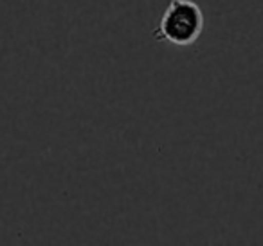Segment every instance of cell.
Here are the masks:
<instances>
[{
  "mask_svg": "<svg viewBox=\"0 0 263 246\" xmlns=\"http://www.w3.org/2000/svg\"><path fill=\"white\" fill-rule=\"evenodd\" d=\"M204 11L193 0H170L154 29V40L175 47H190L204 33Z\"/></svg>",
  "mask_w": 263,
  "mask_h": 246,
  "instance_id": "6da1fadb",
  "label": "cell"
}]
</instances>
